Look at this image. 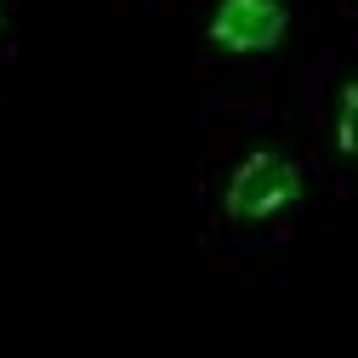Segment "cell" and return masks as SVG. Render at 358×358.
<instances>
[{"label": "cell", "mask_w": 358, "mask_h": 358, "mask_svg": "<svg viewBox=\"0 0 358 358\" xmlns=\"http://www.w3.org/2000/svg\"><path fill=\"white\" fill-rule=\"evenodd\" d=\"M194 228L210 279H267L347 210L313 154L296 97H199Z\"/></svg>", "instance_id": "cell-1"}, {"label": "cell", "mask_w": 358, "mask_h": 358, "mask_svg": "<svg viewBox=\"0 0 358 358\" xmlns=\"http://www.w3.org/2000/svg\"><path fill=\"white\" fill-rule=\"evenodd\" d=\"M199 97L290 92L324 40L319 0H188Z\"/></svg>", "instance_id": "cell-2"}, {"label": "cell", "mask_w": 358, "mask_h": 358, "mask_svg": "<svg viewBox=\"0 0 358 358\" xmlns=\"http://www.w3.org/2000/svg\"><path fill=\"white\" fill-rule=\"evenodd\" d=\"M290 97L330 188L341 194V205H358V29H324Z\"/></svg>", "instance_id": "cell-3"}, {"label": "cell", "mask_w": 358, "mask_h": 358, "mask_svg": "<svg viewBox=\"0 0 358 358\" xmlns=\"http://www.w3.org/2000/svg\"><path fill=\"white\" fill-rule=\"evenodd\" d=\"M23 69V0H0V103L12 97Z\"/></svg>", "instance_id": "cell-4"}, {"label": "cell", "mask_w": 358, "mask_h": 358, "mask_svg": "<svg viewBox=\"0 0 358 358\" xmlns=\"http://www.w3.org/2000/svg\"><path fill=\"white\" fill-rule=\"evenodd\" d=\"M114 12H125V17H176V12H188V0H114Z\"/></svg>", "instance_id": "cell-5"}, {"label": "cell", "mask_w": 358, "mask_h": 358, "mask_svg": "<svg viewBox=\"0 0 358 358\" xmlns=\"http://www.w3.org/2000/svg\"><path fill=\"white\" fill-rule=\"evenodd\" d=\"M319 12H324L336 29H358V0H319Z\"/></svg>", "instance_id": "cell-6"}]
</instances>
